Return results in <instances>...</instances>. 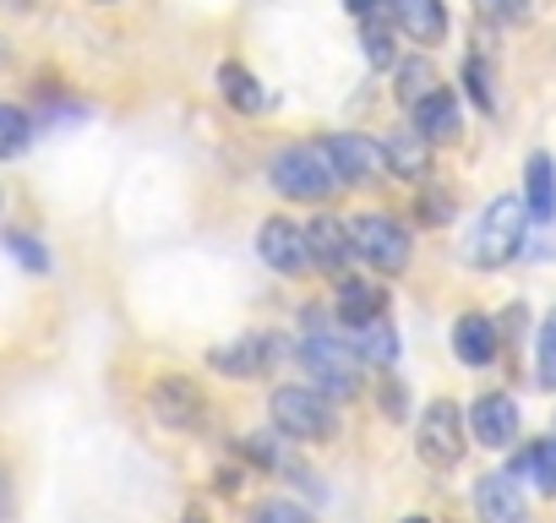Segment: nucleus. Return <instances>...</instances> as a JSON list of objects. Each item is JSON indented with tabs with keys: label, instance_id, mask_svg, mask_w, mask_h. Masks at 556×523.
<instances>
[{
	"label": "nucleus",
	"instance_id": "nucleus-30",
	"mask_svg": "<svg viewBox=\"0 0 556 523\" xmlns=\"http://www.w3.org/2000/svg\"><path fill=\"white\" fill-rule=\"evenodd\" d=\"M475 12L491 23H518V17H529V0H475Z\"/></svg>",
	"mask_w": 556,
	"mask_h": 523
},
{
	"label": "nucleus",
	"instance_id": "nucleus-31",
	"mask_svg": "<svg viewBox=\"0 0 556 523\" xmlns=\"http://www.w3.org/2000/svg\"><path fill=\"white\" fill-rule=\"evenodd\" d=\"M420 224H453V196L447 191H426L420 196Z\"/></svg>",
	"mask_w": 556,
	"mask_h": 523
},
{
	"label": "nucleus",
	"instance_id": "nucleus-1",
	"mask_svg": "<svg viewBox=\"0 0 556 523\" xmlns=\"http://www.w3.org/2000/svg\"><path fill=\"white\" fill-rule=\"evenodd\" d=\"M523 240H529V202L523 196H496V202H485V213L475 218V229H469V240H464V256L475 262V268H507V262H518V251H523Z\"/></svg>",
	"mask_w": 556,
	"mask_h": 523
},
{
	"label": "nucleus",
	"instance_id": "nucleus-14",
	"mask_svg": "<svg viewBox=\"0 0 556 523\" xmlns=\"http://www.w3.org/2000/svg\"><path fill=\"white\" fill-rule=\"evenodd\" d=\"M388 295L377 290V284H361V279H344L339 284V301H333V317H339V328H350V333H366V328H377V322H388Z\"/></svg>",
	"mask_w": 556,
	"mask_h": 523
},
{
	"label": "nucleus",
	"instance_id": "nucleus-2",
	"mask_svg": "<svg viewBox=\"0 0 556 523\" xmlns=\"http://www.w3.org/2000/svg\"><path fill=\"white\" fill-rule=\"evenodd\" d=\"M295 355H301V366H306V377H312V387L323 398H355L361 393V355H355V344L328 339V333H306Z\"/></svg>",
	"mask_w": 556,
	"mask_h": 523
},
{
	"label": "nucleus",
	"instance_id": "nucleus-35",
	"mask_svg": "<svg viewBox=\"0 0 556 523\" xmlns=\"http://www.w3.org/2000/svg\"><path fill=\"white\" fill-rule=\"evenodd\" d=\"M12 66V50H7V39H0V72H7Z\"/></svg>",
	"mask_w": 556,
	"mask_h": 523
},
{
	"label": "nucleus",
	"instance_id": "nucleus-24",
	"mask_svg": "<svg viewBox=\"0 0 556 523\" xmlns=\"http://www.w3.org/2000/svg\"><path fill=\"white\" fill-rule=\"evenodd\" d=\"M355 355H361V360H377V366H393V360H399V333H393L388 322H377V328L355 333Z\"/></svg>",
	"mask_w": 556,
	"mask_h": 523
},
{
	"label": "nucleus",
	"instance_id": "nucleus-9",
	"mask_svg": "<svg viewBox=\"0 0 556 523\" xmlns=\"http://www.w3.org/2000/svg\"><path fill=\"white\" fill-rule=\"evenodd\" d=\"M278 355H285V349H278L273 333H245V339H235V344L207 349V366L224 371V377H262Z\"/></svg>",
	"mask_w": 556,
	"mask_h": 523
},
{
	"label": "nucleus",
	"instance_id": "nucleus-26",
	"mask_svg": "<svg viewBox=\"0 0 556 523\" xmlns=\"http://www.w3.org/2000/svg\"><path fill=\"white\" fill-rule=\"evenodd\" d=\"M251 523H317L301 501H285V496H267L251 507Z\"/></svg>",
	"mask_w": 556,
	"mask_h": 523
},
{
	"label": "nucleus",
	"instance_id": "nucleus-11",
	"mask_svg": "<svg viewBox=\"0 0 556 523\" xmlns=\"http://www.w3.org/2000/svg\"><path fill=\"white\" fill-rule=\"evenodd\" d=\"M469 436L480 442V447H513L518 442V404L507 398V393H485V398H475V409H469Z\"/></svg>",
	"mask_w": 556,
	"mask_h": 523
},
{
	"label": "nucleus",
	"instance_id": "nucleus-3",
	"mask_svg": "<svg viewBox=\"0 0 556 523\" xmlns=\"http://www.w3.org/2000/svg\"><path fill=\"white\" fill-rule=\"evenodd\" d=\"M273 425L285 442H333V398L317 387H273Z\"/></svg>",
	"mask_w": 556,
	"mask_h": 523
},
{
	"label": "nucleus",
	"instance_id": "nucleus-12",
	"mask_svg": "<svg viewBox=\"0 0 556 523\" xmlns=\"http://www.w3.org/2000/svg\"><path fill=\"white\" fill-rule=\"evenodd\" d=\"M475 512H480V523H529V507H523V490L513 474H480Z\"/></svg>",
	"mask_w": 556,
	"mask_h": 523
},
{
	"label": "nucleus",
	"instance_id": "nucleus-16",
	"mask_svg": "<svg viewBox=\"0 0 556 523\" xmlns=\"http://www.w3.org/2000/svg\"><path fill=\"white\" fill-rule=\"evenodd\" d=\"M393 23H399L415 44H442V34H447V7H442V0H393Z\"/></svg>",
	"mask_w": 556,
	"mask_h": 523
},
{
	"label": "nucleus",
	"instance_id": "nucleus-7",
	"mask_svg": "<svg viewBox=\"0 0 556 523\" xmlns=\"http://www.w3.org/2000/svg\"><path fill=\"white\" fill-rule=\"evenodd\" d=\"M256 256L267 262L273 273H285V279L317 273V251H312V229H301L295 218H267V224L256 229Z\"/></svg>",
	"mask_w": 556,
	"mask_h": 523
},
{
	"label": "nucleus",
	"instance_id": "nucleus-32",
	"mask_svg": "<svg viewBox=\"0 0 556 523\" xmlns=\"http://www.w3.org/2000/svg\"><path fill=\"white\" fill-rule=\"evenodd\" d=\"M404 393H409L404 382H382L377 404H382V414H388V420H404V409H409V398H404Z\"/></svg>",
	"mask_w": 556,
	"mask_h": 523
},
{
	"label": "nucleus",
	"instance_id": "nucleus-34",
	"mask_svg": "<svg viewBox=\"0 0 556 523\" xmlns=\"http://www.w3.org/2000/svg\"><path fill=\"white\" fill-rule=\"evenodd\" d=\"M12 512V496H7V474H0V518Z\"/></svg>",
	"mask_w": 556,
	"mask_h": 523
},
{
	"label": "nucleus",
	"instance_id": "nucleus-25",
	"mask_svg": "<svg viewBox=\"0 0 556 523\" xmlns=\"http://www.w3.org/2000/svg\"><path fill=\"white\" fill-rule=\"evenodd\" d=\"M366 61L371 66H393V23H388V12L366 17Z\"/></svg>",
	"mask_w": 556,
	"mask_h": 523
},
{
	"label": "nucleus",
	"instance_id": "nucleus-23",
	"mask_svg": "<svg viewBox=\"0 0 556 523\" xmlns=\"http://www.w3.org/2000/svg\"><path fill=\"white\" fill-rule=\"evenodd\" d=\"M28 142H34V120H28V110H17V104H0V158H17V153H28Z\"/></svg>",
	"mask_w": 556,
	"mask_h": 523
},
{
	"label": "nucleus",
	"instance_id": "nucleus-20",
	"mask_svg": "<svg viewBox=\"0 0 556 523\" xmlns=\"http://www.w3.org/2000/svg\"><path fill=\"white\" fill-rule=\"evenodd\" d=\"M513 480H534L540 490H556V442H529L513 452Z\"/></svg>",
	"mask_w": 556,
	"mask_h": 523
},
{
	"label": "nucleus",
	"instance_id": "nucleus-13",
	"mask_svg": "<svg viewBox=\"0 0 556 523\" xmlns=\"http://www.w3.org/2000/svg\"><path fill=\"white\" fill-rule=\"evenodd\" d=\"M306 229H312V251H317V273H339V279H344V273H350V262L361 256L350 224L333 218V213H323V218H312Z\"/></svg>",
	"mask_w": 556,
	"mask_h": 523
},
{
	"label": "nucleus",
	"instance_id": "nucleus-18",
	"mask_svg": "<svg viewBox=\"0 0 556 523\" xmlns=\"http://www.w3.org/2000/svg\"><path fill=\"white\" fill-rule=\"evenodd\" d=\"M523 202H529V218H534V224H551V218H556V164H551V153H529Z\"/></svg>",
	"mask_w": 556,
	"mask_h": 523
},
{
	"label": "nucleus",
	"instance_id": "nucleus-10",
	"mask_svg": "<svg viewBox=\"0 0 556 523\" xmlns=\"http://www.w3.org/2000/svg\"><path fill=\"white\" fill-rule=\"evenodd\" d=\"M153 414H159L169 431H197V425L207 420V404H202L197 382L164 377V382H153Z\"/></svg>",
	"mask_w": 556,
	"mask_h": 523
},
{
	"label": "nucleus",
	"instance_id": "nucleus-36",
	"mask_svg": "<svg viewBox=\"0 0 556 523\" xmlns=\"http://www.w3.org/2000/svg\"><path fill=\"white\" fill-rule=\"evenodd\" d=\"M404 523H431V518H420V512H415V518H404Z\"/></svg>",
	"mask_w": 556,
	"mask_h": 523
},
{
	"label": "nucleus",
	"instance_id": "nucleus-8",
	"mask_svg": "<svg viewBox=\"0 0 556 523\" xmlns=\"http://www.w3.org/2000/svg\"><path fill=\"white\" fill-rule=\"evenodd\" d=\"M317 148H323V158H328V169H333L339 186H371V180L388 175V148L371 142V137L333 131V137H323Z\"/></svg>",
	"mask_w": 556,
	"mask_h": 523
},
{
	"label": "nucleus",
	"instance_id": "nucleus-15",
	"mask_svg": "<svg viewBox=\"0 0 556 523\" xmlns=\"http://www.w3.org/2000/svg\"><path fill=\"white\" fill-rule=\"evenodd\" d=\"M453 355H458L464 366H491V360H496V322L480 317V311H464V317L453 322Z\"/></svg>",
	"mask_w": 556,
	"mask_h": 523
},
{
	"label": "nucleus",
	"instance_id": "nucleus-6",
	"mask_svg": "<svg viewBox=\"0 0 556 523\" xmlns=\"http://www.w3.org/2000/svg\"><path fill=\"white\" fill-rule=\"evenodd\" d=\"M350 234H355V251L361 262H371L377 273H404L409 268V229L388 213H355L350 218Z\"/></svg>",
	"mask_w": 556,
	"mask_h": 523
},
{
	"label": "nucleus",
	"instance_id": "nucleus-5",
	"mask_svg": "<svg viewBox=\"0 0 556 523\" xmlns=\"http://www.w3.org/2000/svg\"><path fill=\"white\" fill-rule=\"evenodd\" d=\"M267 180H273V191L278 196H290V202H323L339 180H333V169H328V158H323V148H285L273 164H267Z\"/></svg>",
	"mask_w": 556,
	"mask_h": 523
},
{
	"label": "nucleus",
	"instance_id": "nucleus-28",
	"mask_svg": "<svg viewBox=\"0 0 556 523\" xmlns=\"http://www.w3.org/2000/svg\"><path fill=\"white\" fill-rule=\"evenodd\" d=\"M7 251H12L17 262H23L28 273H50V251H45V245H39L34 234H17V229H12V234H7Z\"/></svg>",
	"mask_w": 556,
	"mask_h": 523
},
{
	"label": "nucleus",
	"instance_id": "nucleus-4",
	"mask_svg": "<svg viewBox=\"0 0 556 523\" xmlns=\"http://www.w3.org/2000/svg\"><path fill=\"white\" fill-rule=\"evenodd\" d=\"M469 447V414L453 404V398H437L426 414H420V431H415V452L426 469H453Z\"/></svg>",
	"mask_w": 556,
	"mask_h": 523
},
{
	"label": "nucleus",
	"instance_id": "nucleus-29",
	"mask_svg": "<svg viewBox=\"0 0 556 523\" xmlns=\"http://www.w3.org/2000/svg\"><path fill=\"white\" fill-rule=\"evenodd\" d=\"M464 88H469V99H475L480 110H496V99H491V72H485V61H464Z\"/></svg>",
	"mask_w": 556,
	"mask_h": 523
},
{
	"label": "nucleus",
	"instance_id": "nucleus-19",
	"mask_svg": "<svg viewBox=\"0 0 556 523\" xmlns=\"http://www.w3.org/2000/svg\"><path fill=\"white\" fill-rule=\"evenodd\" d=\"M415 131H420L426 142H447V137H458V104H453L447 88H437V93L415 110Z\"/></svg>",
	"mask_w": 556,
	"mask_h": 523
},
{
	"label": "nucleus",
	"instance_id": "nucleus-17",
	"mask_svg": "<svg viewBox=\"0 0 556 523\" xmlns=\"http://www.w3.org/2000/svg\"><path fill=\"white\" fill-rule=\"evenodd\" d=\"M382 148H388V175H399V180H426L431 175V142L415 126L393 131Z\"/></svg>",
	"mask_w": 556,
	"mask_h": 523
},
{
	"label": "nucleus",
	"instance_id": "nucleus-27",
	"mask_svg": "<svg viewBox=\"0 0 556 523\" xmlns=\"http://www.w3.org/2000/svg\"><path fill=\"white\" fill-rule=\"evenodd\" d=\"M540 360H534V377H540V387H556V311H545V322H540Z\"/></svg>",
	"mask_w": 556,
	"mask_h": 523
},
{
	"label": "nucleus",
	"instance_id": "nucleus-33",
	"mask_svg": "<svg viewBox=\"0 0 556 523\" xmlns=\"http://www.w3.org/2000/svg\"><path fill=\"white\" fill-rule=\"evenodd\" d=\"M344 7H350V12L366 23V17H377V7H382V0H344Z\"/></svg>",
	"mask_w": 556,
	"mask_h": 523
},
{
	"label": "nucleus",
	"instance_id": "nucleus-37",
	"mask_svg": "<svg viewBox=\"0 0 556 523\" xmlns=\"http://www.w3.org/2000/svg\"><path fill=\"white\" fill-rule=\"evenodd\" d=\"M186 523H197V518H186Z\"/></svg>",
	"mask_w": 556,
	"mask_h": 523
},
{
	"label": "nucleus",
	"instance_id": "nucleus-22",
	"mask_svg": "<svg viewBox=\"0 0 556 523\" xmlns=\"http://www.w3.org/2000/svg\"><path fill=\"white\" fill-rule=\"evenodd\" d=\"M431 93H437V72H431V61H426V55H420V61H404V66H399V104L415 115Z\"/></svg>",
	"mask_w": 556,
	"mask_h": 523
},
{
	"label": "nucleus",
	"instance_id": "nucleus-21",
	"mask_svg": "<svg viewBox=\"0 0 556 523\" xmlns=\"http://www.w3.org/2000/svg\"><path fill=\"white\" fill-rule=\"evenodd\" d=\"M218 88H224V99H229L240 115H256V110H262V82H256L245 66L224 61V66H218Z\"/></svg>",
	"mask_w": 556,
	"mask_h": 523
}]
</instances>
